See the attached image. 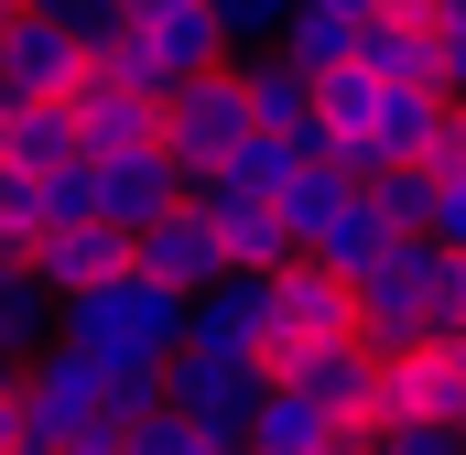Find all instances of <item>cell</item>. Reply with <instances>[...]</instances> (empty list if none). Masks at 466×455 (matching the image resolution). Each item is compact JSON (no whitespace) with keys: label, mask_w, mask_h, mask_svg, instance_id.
I'll list each match as a JSON object with an SVG mask.
<instances>
[{"label":"cell","mask_w":466,"mask_h":455,"mask_svg":"<svg viewBox=\"0 0 466 455\" xmlns=\"http://www.w3.org/2000/svg\"><path fill=\"white\" fill-rule=\"evenodd\" d=\"M348 293H358V347H380V358L456 337V249H434V238H390Z\"/></svg>","instance_id":"6da1fadb"},{"label":"cell","mask_w":466,"mask_h":455,"mask_svg":"<svg viewBox=\"0 0 466 455\" xmlns=\"http://www.w3.org/2000/svg\"><path fill=\"white\" fill-rule=\"evenodd\" d=\"M152 11H196V0H130V22H152Z\"/></svg>","instance_id":"836d02e7"},{"label":"cell","mask_w":466,"mask_h":455,"mask_svg":"<svg viewBox=\"0 0 466 455\" xmlns=\"http://www.w3.org/2000/svg\"><path fill=\"white\" fill-rule=\"evenodd\" d=\"M326 445H337V423H326L293 379H271V390H260V412L238 423V455H326Z\"/></svg>","instance_id":"d6986e66"},{"label":"cell","mask_w":466,"mask_h":455,"mask_svg":"<svg viewBox=\"0 0 466 455\" xmlns=\"http://www.w3.org/2000/svg\"><path fill=\"white\" fill-rule=\"evenodd\" d=\"M456 326H466V260H456Z\"/></svg>","instance_id":"d590c367"},{"label":"cell","mask_w":466,"mask_h":455,"mask_svg":"<svg viewBox=\"0 0 466 455\" xmlns=\"http://www.w3.org/2000/svg\"><path fill=\"white\" fill-rule=\"evenodd\" d=\"M271 379H293V390H304L337 434H369V401H380V347H358V337H348V347H293Z\"/></svg>","instance_id":"ba28073f"},{"label":"cell","mask_w":466,"mask_h":455,"mask_svg":"<svg viewBox=\"0 0 466 455\" xmlns=\"http://www.w3.org/2000/svg\"><path fill=\"white\" fill-rule=\"evenodd\" d=\"M130 271H141V282H163L174 304H196V293H218V282H228V249H218V228L196 217V207H163L152 228H130Z\"/></svg>","instance_id":"52a82bcc"},{"label":"cell","mask_w":466,"mask_h":455,"mask_svg":"<svg viewBox=\"0 0 466 455\" xmlns=\"http://www.w3.org/2000/svg\"><path fill=\"white\" fill-rule=\"evenodd\" d=\"M66 119H76V163H119V152H163L152 130H163V109L152 98H130V87H109L98 66L66 87Z\"/></svg>","instance_id":"8fae6325"},{"label":"cell","mask_w":466,"mask_h":455,"mask_svg":"<svg viewBox=\"0 0 466 455\" xmlns=\"http://www.w3.org/2000/svg\"><path fill=\"white\" fill-rule=\"evenodd\" d=\"M380 455H466L445 423H401V434H380Z\"/></svg>","instance_id":"f546056e"},{"label":"cell","mask_w":466,"mask_h":455,"mask_svg":"<svg viewBox=\"0 0 466 455\" xmlns=\"http://www.w3.org/2000/svg\"><path fill=\"white\" fill-rule=\"evenodd\" d=\"M87 76V55L44 22V11H11L0 22V109H44V98H66Z\"/></svg>","instance_id":"9c48e42d"},{"label":"cell","mask_w":466,"mask_h":455,"mask_svg":"<svg viewBox=\"0 0 466 455\" xmlns=\"http://www.w3.org/2000/svg\"><path fill=\"white\" fill-rule=\"evenodd\" d=\"M434 33H466V0H434Z\"/></svg>","instance_id":"d6a6232c"},{"label":"cell","mask_w":466,"mask_h":455,"mask_svg":"<svg viewBox=\"0 0 466 455\" xmlns=\"http://www.w3.org/2000/svg\"><path fill=\"white\" fill-rule=\"evenodd\" d=\"M380 249H390V228H380V207H369V196H348L337 217L304 238V260H315V271H337V282H358V271H369Z\"/></svg>","instance_id":"44dd1931"},{"label":"cell","mask_w":466,"mask_h":455,"mask_svg":"<svg viewBox=\"0 0 466 455\" xmlns=\"http://www.w3.org/2000/svg\"><path fill=\"white\" fill-rule=\"evenodd\" d=\"M66 163H76V119H66V98L11 109V174H66Z\"/></svg>","instance_id":"603a6c76"},{"label":"cell","mask_w":466,"mask_h":455,"mask_svg":"<svg viewBox=\"0 0 466 455\" xmlns=\"http://www.w3.org/2000/svg\"><path fill=\"white\" fill-rule=\"evenodd\" d=\"M207 11H218V33H228V55H260V44L282 33V11H293V0H207Z\"/></svg>","instance_id":"83f0119b"},{"label":"cell","mask_w":466,"mask_h":455,"mask_svg":"<svg viewBox=\"0 0 466 455\" xmlns=\"http://www.w3.org/2000/svg\"><path fill=\"white\" fill-rule=\"evenodd\" d=\"M185 207L218 228L228 271H282V260H304V249H293V228L271 217V196H218V185H185Z\"/></svg>","instance_id":"2e32d148"},{"label":"cell","mask_w":466,"mask_h":455,"mask_svg":"<svg viewBox=\"0 0 466 455\" xmlns=\"http://www.w3.org/2000/svg\"><path fill=\"white\" fill-rule=\"evenodd\" d=\"M11 11H22V0H0V22H11Z\"/></svg>","instance_id":"8d00e7d4"},{"label":"cell","mask_w":466,"mask_h":455,"mask_svg":"<svg viewBox=\"0 0 466 455\" xmlns=\"http://www.w3.org/2000/svg\"><path fill=\"white\" fill-rule=\"evenodd\" d=\"M271 282V369L293 358V347H348L358 337V293L337 271H315V260H282V271H260Z\"/></svg>","instance_id":"8992f818"},{"label":"cell","mask_w":466,"mask_h":455,"mask_svg":"<svg viewBox=\"0 0 466 455\" xmlns=\"http://www.w3.org/2000/svg\"><path fill=\"white\" fill-rule=\"evenodd\" d=\"M22 11H44L76 55H109L119 33H130V0H22Z\"/></svg>","instance_id":"d4e9b609"},{"label":"cell","mask_w":466,"mask_h":455,"mask_svg":"<svg viewBox=\"0 0 466 455\" xmlns=\"http://www.w3.org/2000/svg\"><path fill=\"white\" fill-rule=\"evenodd\" d=\"M434 152H445V98H434V87H380L369 163H434Z\"/></svg>","instance_id":"ac0fdd59"},{"label":"cell","mask_w":466,"mask_h":455,"mask_svg":"<svg viewBox=\"0 0 466 455\" xmlns=\"http://www.w3.org/2000/svg\"><path fill=\"white\" fill-rule=\"evenodd\" d=\"M238 98H249V141L326 152V141H315V76H304V66H282L271 44H260V55H238Z\"/></svg>","instance_id":"4fadbf2b"},{"label":"cell","mask_w":466,"mask_h":455,"mask_svg":"<svg viewBox=\"0 0 466 455\" xmlns=\"http://www.w3.org/2000/svg\"><path fill=\"white\" fill-rule=\"evenodd\" d=\"M119 455H238V445H218L185 412H141V423H119Z\"/></svg>","instance_id":"484cf974"},{"label":"cell","mask_w":466,"mask_h":455,"mask_svg":"<svg viewBox=\"0 0 466 455\" xmlns=\"http://www.w3.org/2000/svg\"><path fill=\"white\" fill-rule=\"evenodd\" d=\"M11 455H33V445H11Z\"/></svg>","instance_id":"74e56055"},{"label":"cell","mask_w":466,"mask_h":455,"mask_svg":"<svg viewBox=\"0 0 466 455\" xmlns=\"http://www.w3.org/2000/svg\"><path fill=\"white\" fill-rule=\"evenodd\" d=\"M44 347H55V293L22 260H0V358H44Z\"/></svg>","instance_id":"7402d4cb"},{"label":"cell","mask_w":466,"mask_h":455,"mask_svg":"<svg viewBox=\"0 0 466 455\" xmlns=\"http://www.w3.org/2000/svg\"><path fill=\"white\" fill-rule=\"evenodd\" d=\"M358 196L380 207V228H390V238H423V217H434V174H423V163H380Z\"/></svg>","instance_id":"cb8c5ba5"},{"label":"cell","mask_w":466,"mask_h":455,"mask_svg":"<svg viewBox=\"0 0 466 455\" xmlns=\"http://www.w3.org/2000/svg\"><path fill=\"white\" fill-rule=\"evenodd\" d=\"M456 412H466V379L445 369V347H401V358H380L369 434H401V423H445V434H456Z\"/></svg>","instance_id":"30bf717a"},{"label":"cell","mask_w":466,"mask_h":455,"mask_svg":"<svg viewBox=\"0 0 466 455\" xmlns=\"http://www.w3.org/2000/svg\"><path fill=\"white\" fill-rule=\"evenodd\" d=\"M163 207H185V174L163 163V152H119V163H87V217L98 228H152Z\"/></svg>","instance_id":"9a60e30c"},{"label":"cell","mask_w":466,"mask_h":455,"mask_svg":"<svg viewBox=\"0 0 466 455\" xmlns=\"http://www.w3.org/2000/svg\"><path fill=\"white\" fill-rule=\"evenodd\" d=\"M55 347H76V358H98V369H163V358L185 347V304H174L163 282H141V271H109L98 293L55 304Z\"/></svg>","instance_id":"7a4b0ae2"},{"label":"cell","mask_w":466,"mask_h":455,"mask_svg":"<svg viewBox=\"0 0 466 455\" xmlns=\"http://www.w3.org/2000/svg\"><path fill=\"white\" fill-rule=\"evenodd\" d=\"M109 379V423H141V412H163V369H98Z\"/></svg>","instance_id":"f1b7e54d"},{"label":"cell","mask_w":466,"mask_h":455,"mask_svg":"<svg viewBox=\"0 0 466 455\" xmlns=\"http://www.w3.org/2000/svg\"><path fill=\"white\" fill-rule=\"evenodd\" d=\"M22 271H33L55 304H76V293H98L109 271H130V238L98 228V217H66V228H44V238H33V260H22Z\"/></svg>","instance_id":"5bb4252c"},{"label":"cell","mask_w":466,"mask_h":455,"mask_svg":"<svg viewBox=\"0 0 466 455\" xmlns=\"http://www.w3.org/2000/svg\"><path fill=\"white\" fill-rule=\"evenodd\" d=\"M185 347H207V358H260V369H271V282H260V271H228L218 293H196V304H185Z\"/></svg>","instance_id":"7c38bea8"},{"label":"cell","mask_w":466,"mask_h":455,"mask_svg":"<svg viewBox=\"0 0 466 455\" xmlns=\"http://www.w3.org/2000/svg\"><path fill=\"white\" fill-rule=\"evenodd\" d=\"M434 98H466V33H434Z\"/></svg>","instance_id":"4dcf8cb0"},{"label":"cell","mask_w":466,"mask_h":455,"mask_svg":"<svg viewBox=\"0 0 466 455\" xmlns=\"http://www.w3.org/2000/svg\"><path fill=\"white\" fill-rule=\"evenodd\" d=\"M348 196H358V174H348V163H326V152H293V174L271 185V217L293 228V249H304V238H315V228L337 217Z\"/></svg>","instance_id":"ffe728a7"},{"label":"cell","mask_w":466,"mask_h":455,"mask_svg":"<svg viewBox=\"0 0 466 455\" xmlns=\"http://www.w3.org/2000/svg\"><path fill=\"white\" fill-rule=\"evenodd\" d=\"M358 76H380V87H434V22H412V11H369L348 44Z\"/></svg>","instance_id":"e0dca14e"},{"label":"cell","mask_w":466,"mask_h":455,"mask_svg":"<svg viewBox=\"0 0 466 455\" xmlns=\"http://www.w3.org/2000/svg\"><path fill=\"white\" fill-rule=\"evenodd\" d=\"M0 174H11V109H0Z\"/></svg>","instance_id":"e575fe53"},{"label":"cell","mask_w":466,"mask_h":455,"mask_svg":"<svg viewBox=\"0 0 466 455\" xmlns=\"http://www.w3.org/2000/svg\"><path fill=\"white\" fill-rule=\"evenodd\" d=\"M423 174H434V217H423V238H434V249H456V260H466V163H456V152H434Z\"/></svg>","instance_id":"4316f807"},{"label":"cell","mask_w":466,"mask_h":455,"mask_svg":"<svg viewBox=\"0 0 466 455\" xmlns=\"http://www.w3.org/2000/svg\"><path fill=\"white\" fill-rule=\"evenodd\" d=\"M22 445H33V455H119L98 358H76V347L22 358Z\"/></svg>","instance_id":"3957f363"},{"label":"cell","mask_w":466,"mask_h":455,"mask_svg":"<svg viewBox=\"0 0 466 455\" xmlns=\"http://www.w3.org/2000/svg\"><path fill=\"white\" fill-rule=\"evenodd\" d=\"M315 11H337V22H369V11H390V0H315Z\"/></svg>","instance_id":"1f68e13d"},{"label":"cell","mask_w":466,"mask_h":455,"mask_svg":"<svg viewBox=\"0 0 466 455\" xmlns=\"http://www.w3.org/2000/svg\"><path fill=\"white\" fill-rule=\"evenodd\" d=\"M152 141H163V163H174L185 185H196V174H218V163L238 152V141H249V98H238V55L218 66V76H185V87L163 98V130H152Z\"/></svg>","instance_id":"277c9868"},{"label":"cell","mask_w":466,"mask_h":455,"mask_svg":"<svg viewBox=\"0 0 466 455\" xmlns=\"http://www.w3.org/2000/svg\"><path fill=\"white\" fill-rule=\"evenodd\" d=\"M260 390H271L260 358H207V347H174V358H163V412L207 423L218 445H238V423L260 412Z\"/></svg>","instance_id":"5b68a950"}]
</instances>
